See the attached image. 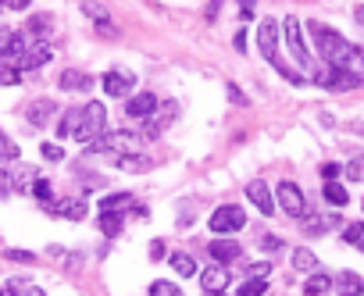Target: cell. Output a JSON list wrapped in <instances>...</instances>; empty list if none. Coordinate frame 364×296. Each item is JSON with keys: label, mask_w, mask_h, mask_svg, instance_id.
Masks as SVG:
<instances>
[{"label": "cell", "mask_w": 364, "mask_h": 296, "mask_svg": "<svg viewBox=\"0 0 364 296\" xmlns=\"http://www.w3.org/2000/svg\"><path fill=\"white\" fill-rule=\"evenodd\" d=\"M308 33L314 36V47H318V54L325 57V65L364 75V54H361L354 43H347V40L336 33V29H328L325 22H308Z\"/></svg>", "instance_id": "obj_1"}, {"label": "cell", "mask_w": 364, "mask_h": 296, "mask_svg": "<svg viewBox=\"0 0 364 296\" xmlns=\"http://www.w3.org/2000/svg\"><path fill=\"white\" fill-rule=\"evenodd\" d=\"M279 29H282V25H279L275 18H261V25H257V50L264 54V61L275 68L282 79H289L293 86H300L303 75H296V72L282 61V57H279Z\"/></svg>", "instance_id": "obj_2"}, {"label": "cell", "mask_w": 364, "mask_h": 296, "mask_svg": "<svg viewBox=\"0 0 364 296\" xmlns=\"http://www.w3.org/2000/svg\"><path fill=\"white\" fill-rule=\"evenodd\" d=\"M86 154H107V157H118V154H143V136H139V132H129V129L100 132L93 143H86Z\"/></svg>", "instance_id": "obj_3"}, {"label": "cell", "mask_w": 364, "mask_h": 296, "mask_svg": "<svg viewBox=\"0 0 364 296\" xmlns=\"http://www.w3.org/2000/svg\"><path fill=\"white\" fill-rule=\"evenodd\" d=\"M100 132H107V107H104L100 100H89V104L82 107V122H79V129H75V139L86 146V143H93Z\"/></svg>", "instance_id": "obj_4"}, {"label": "cell", "mask_w": 364, "mask_h": 296, "mask_svg": "<svg viewBox=\"0 0 364 296\" xmlns=\"http://www.w3.org/2000/svg\"><path fill=\"white\" fill-rule=\"evenodd\" d=\"M275 207H279V211H286L289 218H296V221L308 218V196H303V189L296 182H289V179H282L275 186Z\"/></svg>", "instance_id": "obj_5"}, {"label": "cell", "mask_w": 364, "mask_h": 296, "mask_svg": "<svg viewBox=\"0 0 364 296\" xmlns=\"http://www.w3.org/2000/svg\"><path fill=\"white\" fill-rule=\"evenodd\" d=\"M211 232L215 235H232V232H239L243 225H247V211H243L239 203H222V207H215L211 211Z\"/></svg>", "instance_id": "obj_6"}, {"label": "cell", "mask_w": 364, "mask_h": 296, "mask_svg": "<svg viewBox=\"0 0 364 296\" xmlns=\"http://www.w3.org/2000/svg\"><path fill=\"white\" fill-rule=\"evenodd\" d=\"M282 33H286V47L293 50V57H296V65L300 68H314V61H311V50H308V40H303V29H300V18H286L282 22Z\"/></svg>", "instance_id": "obj_7"}, {"label": "cell", "mask_w": 364, "mask_h": 296, "mask_svg": "<svg viewBox=\"0 0 364 296\" xmlns=\"http://www.w3.org/2000/svg\"><path fill=\"white\" fill-rule=\"evenodd\" d=\"M314 82L325 86V90H354V86H364V75L347 72V68H332V65H328L325 72L314 75Z\"/></svg>", "instance_id": "obj_8"}, {"label": "cell", "mask_w": 364, "mask_h": 296, "mask_svg": "<svg viewBox=\"0 0 364 296\" xmlns=\"http://www.w3.org/2000/svg\"><path fill=\"white\" fill-rule=\"evenodd\" d=\"M54 54H57L54 40H40V43H33V47H29V54L18 61V72H36V68H43Z\"/></svg>", "instance_id": "obj_9"}, {"label": "cell", "mask_w": 364, "mask_h": 296, "mask_svg": "<svg viewBox=\"0 0 364 296\" xmlns=\"http://www.w3.org/2000/svg\"><path fill=\"white\" fill-rule=\"evenodd\" d=\"M100 86H104L107 97H126V100H129V97H132V86H136V75L114 68V72H107V75L100 79Z\"/></svg>", "instance_id": "obj_10"}, {"label": "cell", "mask_w": 364, "mask_h": 296, "mask_svg": "<svg viewBox=\"0 0 364 296\" xmlns=\"http://www.w3.org/2000/svg\"><path fill=\"white\" fill-rule=\"evenodd\" d=\"M54 114H57V100L40 97V100L29 104V111H25V125H29V129H43V125H50Z\"/></svg>", "instance_id": "obj_11"}, {"label": "cell", "mask_w": 364, "mask_h": 296, "mask_svg": "<svg viewBox=\"0 0 364 296\" xmlns=\"http://www.w3.org/2000/svg\"><path fill=\"white\" fill-rule=\"evenodd\" d=\"M247 200L257 207L261 215H268V218H271V215H279V207H275V193H271V189H268V182H261V179H257V182H247Z\"/></svg>", "instance_id": "obj_12"}, {"label": "cell", "mask_w": 364, "mask_h": 296, "mask_svg": "<svg viewBox=\"0 0 364 296\" xmlns=\"http://www.w3.org/2000/svg\"><path fill=\"white\" fill-rule=\"evenodd\" d=\"M229 279H232V272L225 268V264H215V268H204L200 272V289L207 296H218V293L229 289Z\"/></svg>", "instance_id": "obj_13"}, {"label": "cell", "mask_w": 364, "mask_h": 296, "mask_svg": "<svg viewBox=\"0 0 364 296\" xmlns=\"http://www.w3.org/2000/svg\"><path fill=\"white\" fill-rule=\"evenodd\" d=\"M57 86L65 93H89V90H93V75L82 72V68H65L57 75Z\"/></svg>", "instance_id": "obj_14"}, {"label": "cell", "mask_w": 364, "mask_h": 296, "mask_svg": "<svg viewBox=\"0 0 364 296\" xmlns=\"http://www.w3.org/2000/svg\"><path fill=\"white\" fill-rule=\"evenodd\" d=\"M54 215H57V218H65V221H86L89 203L79 200V196H61V200L54 203Z\"/></svg>", "instance_id": "obj_15"}, {"label": "cell", "mask_w": 364, "mask_h": 296, "mask_svg": "<svg viewBox=\"0 0 364 296\" xmlns=\"http://www.w3.org/2000/svg\"><path fill=\"white\" fill-rule=\"evenodd\" d=\"M207 254H211V260H215V264H225V268H229V264L239 257V243L222 235V240H211L207 243Z\"/></svg>", "instance_id": "obj_16"}, {"label": "cell", "mask_w": 364, "mask_h": 296, "mask_svg": "<svg viewBox=\"0 0 364 296\" xmlns=\"http://www.w3.org/2000/svg\"><path fill=\"white\" fill-rule=\"evenodd\" d=\"M154 111H158V97L154 93H132L126 100V114L129 118H139V122H143V118H150Z\"/></svg>", "instance_id": "obj_17"}, {"label": "cell", "mask_w": 364, "mask_h": 296, "mask_svg": "<svg viewBox=\"0 0 364 296\" xmlns=\"http://www.w3.org/2000/svg\"><path fill=\"white\" fill-rule=\"evenodd\" d=\"M82 15H86L89 22H97V33H104V36H111V33H114L107 8H104V4H97V0H82Z\"/></svg>", "instance_id": "obj_18"}, {"label": "cell", "mask_w": 364, "mask_h": 296, "mask_svg": "<svg viewBox=\"0 0 364 296\" xmlns=\"http://www.w3.org/2000/svg\"><path fill=\"white\" fill-rule=\"evenodd\" d=\"M332 286H336L340 296H364V279L354 275V272H340L336 279H332Z\"/></svg>", "instance_id": "obj_19"}, {"label": "cell", "mask_w": 364, "mask_h": 296, "mask_svg": "<svg viewBox=\"0 0 364 296\" xmlns=\"http://www.w3.org/2000/svg\"><path fill=\"white\" fill-rule=\"evenodd\" d=\"M126 207H136V196H132V193H107V196L100 200V211H104V215H121Z\"/></svg>", "instance_id": "obj_20"}, {"label": "cell", "mask_w": 364, "mask_h": 296, "mask_svg": "<svg viewBox=\"0 0 364 296\" xmlns=\"http://www.w3.org/2000/svg\"><path fill=\"white\" fill-rule=\"evenodd\" d=\"M79 122H82V107H68L65 114H61V122L54 125V132H57V139H65V136H75V129H79Z\"/></svg>", "instance_id": "obj_21"}, {"label": "cell", "mask_w": 364, "mask_h": 296, "mask_svg": "<svg viewBox=\"0 0 364 296\" xmlns=\"http://www.w3.org/2000/svg\"><path fill=\"white\" fill-rule=\"evenodd\" d=\"M293 268L303 272V275H314V272H318V257H314V250L296 247V250H293Z\"/></svg>", "instance_id": "obj_22"}, {"label": "cell", "mask_w": 364, "mask_h": 296, "mask_svg": "<svg viewBox=\"0 0 364 296\" xmlns=\"http://www.w3.org/2000/svg\"><path fill=\"white\" fill-rule=\"evenodd\" d=\"M114 161V168H121V171H146L150 168V157H143V154H118V157H111Z\"/></svg>", "instance_id": "obj_23"}, {"label": "cell", "mask_w": 364, "mask_h": 296, "mask_svg": "<svg viewBox=\"0 0 364 296\" xmlns=\"http://www.w3.org/2000/svg\"><path fill=\"white\" fill-rule=\"evenodd\" d=\"M168 264L175 268V275H179V279H193V275H197V260H193L190 254H172V257H168Z\"/></svg>", "instance_id": "obj_24"}, {"label": "cell", "mask_w": 364, "mask_h": 296, "mask_svg": "<svg viewBox=\"0 0 364 296\" xmlns=\"http://www.w3.org/2000/svg\"><path fill=\"white\" fill-rule=\"evenodd\" d=\"M328 289H332V279L325 272H314V275H308V282H303V296H321Z\"/></svg>", "instance_id": "obj_25"}, {"label": "cell", "mask_w": 364, "mask_h": 296, "mask_svg": "<svg viewBox=\"0 0 364 296\" xmlns=\"http://www.w3.org/2000/svg\"><path fill=\"white\" fill-rule=\"evenodd\" d=\"M25 33L33 40H50V15H33L25 25Z\"/></svg>", "instance_id": "obj_26"}, {"label": "cell", "mask_w": 364, "mask_h": 296, "mask_svg": "<svg viewBox=\"0 0 364 296\" xmlns=\"http://www.w3.org/2000/svg\"><path fill=\"white\" fill-rule=\"evenodd\" d=\"M325 200H328L332 207H347V203H350V193H347L340 182H325Z\"/></svg>", "instance_id": "obj_27"}, {"label": "cell", "mask_w": 364, "mask_h": 296, "mask_svg": "<svg viewBox=\"0 0 364 296\" xmlns=\"http://www.w3.org/2000/svg\"><path fill=\"white\" fill-rule=\"evenodd\" d=\"M343 175L350 182H364V154H354L347 164H343Z\"/></svg>", "instance_id": "obj_28"}, {"label": "cell", "mask_w": 364, "mask_h": 296, "mask_svg": "<svg viewBox=\"0 0 364 296\" xmlns=\"http://www.w3.org/2000/svg\"><path fill=\"white\" fill-rule=\"evenodd\" d=\"M146 296H182V289L175 282H168V279H158V282H150Z\"/></svg>", "instance_id": "obj_29"}, {"label": "cell", "mask_w": 364, "mask_h": 296, "mask_svg": "<svg viewBox=\"0 0 364 296\" xmlns=\"http://www.w3.org/2000/svg\"><path fill=\"white\" fill-rule=\"evenodd\" d=\"M239 296H268V279H247L239 286Z\"/></svg>", "instance_id": "obj_30"}, {"label": "cell", "mask_w": 364, "mask_h": 296, "mask_svg": "<svg viewBox=\"0 0 364 296\" xmlns=\"http://www.w3.org/2000/svg\"><path fill=\"white\" fill-rule=\"evenodd\" d=\"M100 232L107 235V240L121 235V215H100Z\"/></svg>", "instance_id": "obj_31"}, {"label": "cell", "mask_w": 364, "mask_h": 296, "mask_svg": "<svg viewBox=\"0 0 364 296\" xmlns=\"http://www.w3.org/2000/svg\"><path fill=\"white\" fill-rule=\"evenodd\" d=\"M22 82V72H18V65H0V86H18Z\"/></svg>", "instance_id": "obj_32"}, {"label": "cell", "mask_w": 364, "mask_h": 296, "mask_svg": "<svg viewBox=\"0 0 364 296\" xmlns=\"http://www.w3.org/2000/svg\"><path fill=\"white\" fill-rule=\"evenodd\" d=\"M364 240V225L361 221H350L347 228H343V243H350V247H357Z\"/></svg>", "instance_id": "obj_33"}, {"label": "cell", "mask_w": 364, "mask_h": 296, "mask_svg": "<svg viewBox=\"0 0 364 296\" xmlns=\"http://www.w3.org/2000/svg\"><path fill=\"white\" fill-rule=\"evenodd\" d=\"M29 179H33V171H29V168H22V171L11 175V182H15L18 193H29V189H33V182H29Z\"/></svg>", "instance_id": "obj_34"}, {"label": "cell", "mask_w": 364, "mask_h": 296, "mask_svg": "<svg viewBox=\"0 0 364 296\" xmlns=\"http://www.w3.org/2000/svg\"><path fill=\"white\" fill-rule=\"evenodd\" d=\"M328 225H336V218H303V228H308L311 235H318V232H325Z\"/></svg>", "instance_id": "obj_35"}, {"label": "cell", "mask_w": 364, "mask_h": 296, "mask_svg": "<svg viewBox=\"0 0 364 296\" xmlns=\"http://www.w3.org/2000/svg\"><path fill=\"white\" fill-rule=\"evenodd\" d=\"M0 161H18V146L0 132Z\"/></svg>", "instance_id": "obj_36"}, {"label": "cell", "mask_w": 364, "mask_h": 296, "mask_svg": "<svg viewBox=\"0 0 364 296\" xmlns=\"http://www.w3.org/2000/svg\"><path fill=\"white\" fill-rule=\"evenodd\" d=\"M40 154H43V161H50V164H54V161H65V150H61L57 143H43Z\"/></svg>", "instance_id": "obj_37"}, {"label": "cell", "mask_w": 364, "mask_h": 296, "mask_svg": "<svg viewBox=\"0 0 364 296\" xmlns=\"http://www.w3.org/2000/svg\"><path fill=\"white\" fill-rule=\"evenodd\" d=\"M4 257H8V260H15V264H33V260H36V254H33V250H8Z\"/></svg>", "instance_id": "obj_38"}, {"label": "cell", "mask_w": 364, "mask_h": 296, "mask_svg": "<svg viewBox=\"0 0 364 296\" xmlns=\"http://www.w3.org/2000/svg\"><path fill=\"white\" fill-rule=\"evenodd\" d=\"M33 196H36V200H50V196H54L50 182H47V179H36V182H33Z\"/></svg>", "instance_id": "obj_39"}, {"label": "cell", "mask_w": 364, "mask_h": 296, "mask_svg": "<svg viewBox=\"0 0 364 296\" xmlns=\"http://www.w3.org/2000/svg\"><path fill=\"white\" fill-rule=\"evenodd\" d=\"M15 193V182H11V171L0 168V196H11Z\"/></svg>", "instance_id": "obj_40"}, {"label": "cell", "mask_w": 364, "mask_h": 296, "mask_svg": "<svg viewBox=\"0 0 364 296\" xmlns=\"http://www.w3.org/2000/svg\"><path fill=\"white\" fill-rule=\"evenodd\" d=\"M247 272H250V279H268V272H271V264H268V260H257V264H250V268H247Z\"/></svg>", "instance_id": "obj_41"}, {"label": "cell", "mask_w": 364, "mask_h": 296, "mask_svg": "<svg viewBox=\"0 0 364 296\" xmlns=\"http://www.w3.org/2000/svg\"><path fill=\"white\" fill-rule=\"evenodd\" d=\"M261 250L275 254V250H282V240H279V235H261Z\"/></svg>", "instance_id": "obj_42"}, {"label": "cell", "mask_w": 364, "mask_h": 296, "mask_svg": "<svg viewBox=\"0 0 364 296\" xmlns=\"http://www.w3.org/2000/svg\"><path fill=\"white\" fill-rule=\"evenodd\" d=\"M165 257H168L165 240H154V243H150V260H165Z\"/></svg>", "instance_id": "obj_43"}, {"label": "cell", "mask_w": 364, "mask_h": 296, "mask_svg": "<svg viewBox=\"0 0 364 296\" xmlns=\"http://www.w3.org/2000/svg\"><path fill=\"white\" fill-rule=\"evenodd\" d=\"M225 93H229V100H232V104H239V107L247 104V97H243V90H239L236 82H229V86H225Z\"/></svg>", "instance_id": "obj_44"}, {"label": "cell", "mask_w": 364, "mask_h": 296, "mask_svg": "<svg viewBox=\"0 0 364 296\" xmlns=\"http://www.w3.org/2000/svg\"><path fill=\"white\" fill-rule=\"evenodd\" d=\"M29 4H33V0H0V8H4V11H25Z\"/></svg>", "instance_id": "obj_45"}, {"label": "cell", "mask_w": 364, "mask_h": 296, "mask_svg": "<svg viewBox=\"0 0 364 296\" xmlns=\"http://www.w3.org/2000/svg\"><path fill=\"white\" fill-rule=\"evenodd\" d=\"M340 171H343L340 164H321V179H325V182H332V179H336Z\"/></svg>", "instance_id": "obj_46"}, {"label": "cell", "mask_w": 364, "mask_h": 296, "mask_svg": "<svg viewBox=\"0 0 364 296\" xmlns=\"http://www.w3.org/2000/svg\"><path fill=\"white\" fill-rule=\"evenodd\" d=\"M222 4H225V0H211V4H207V11H204V15H207V22H215V18H218Z\"/></svg>", "instance_id": "obj_47"}, {"label": "cell", "mask_w": 364, "mask_h": 296, "mask_svg": "<svg viewBox=\"0 0 364 296\" xmlns=\"http://www.w3.org/2000/svg\"><path fill=\"white\" fill-rule=\"evenodd\" d=\"M82 186H86V189H100L104 179H100V175H82Z\"/></svg>", "instance_id": "obj_48"}, {"label": "cell", "mask_w": 364, "mask_h": 296, "mask_svg": "<svg viewBox=\"0 0 364 296\" xmlns=\"http://www.w3.org/2000/svg\"><path fill=\"white\" fill-rule=\"evenodd\" d=\"M232 47H236L239 54H247V33H243V29H239V33H236V40H232Z\"/></svg>", "instance_id": "obj_49"}, {"label": "cell", "mask_w": 364, "mask_h": 296, "mask_svg": "<svg viewBox=\"0 0 364 296\" xmlns=\"http://www.w3.org/2000/svg\"><path fill=\"white\" fill-rule=\"evenodd\" d=\"M236 4L243 8V18H247V22L254 18V0H236Z\"/></svg>", "instance_id": "obj_50"}, {"label": "cell", "mask_w": 364, "mask_h": 296, "mask_svg": "<svg viewBox=\"0 0 364 296\" xmlns=\"http://www.w3.org/2000/svg\"><path fill=\"white\" fill-rule=\"evenodd\" d=\"M25 296H47V293H43L40 286H29V289H25Z\"/></svg>", "instance_id": "obj_51"}, {"label": "cell", "mask_w": 364, "mask_h": 296, "mask_svg": "<svg viewBox=\"0 0 364 296\" xmlns=\"http://www.w3.org/2000/svg\"><path fill=\"white\" fill-rule=\"evenodd\" d=\"M354 18H357V25H361V29H364V4H361V8H357V11H354Z\"/></svg>", "instance_id": "obj_52"}, {"label": "cell", "mask_w": 364, "mask_h": 296, "mask_svg": "<svg viewBox=\"0 0 364 296\" xmlns=\"http://www.w3.org/2000/svg\"><path fill=\"white\" fill-rule=\"evenodd\" d=\"M4 40H8V33H0V54H4Z\"/></svg>", "instance_id": "obj_53"}, {"label": "cell", "mask_w": 364, "mask_h": 296, "mask_svg": "<svg viewBox=\"0 0 364 296\" xmlns=\"http://www.w3.org/2000/svg\"><path fill=\"white\" fill-rule=\"evenodd\" d=\"M357 247H361V250H364V240H361V243H357Z\"/></svg>", "instance_id": "obj_54"}]
</instances>
